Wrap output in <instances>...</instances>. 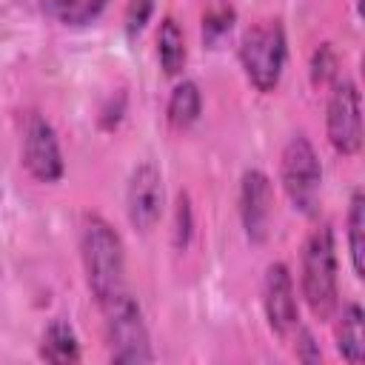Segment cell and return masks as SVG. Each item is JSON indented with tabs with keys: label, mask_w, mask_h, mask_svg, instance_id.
<instances>
[{
	"label": "cell",
	"mask_w": 365,
	"mask_h": 365,
	"mask_svg": "<svg viewBox=\"0 0 365 365\" xmlns=\"http://www.w3.org/2000/svg\"><path fill=\"white\" fill-rule=\"evenodd\" d=\"M80 251H83L86 282L97 305H106L114 297H120L125 291V257L117 231L100 217H86L80 234Z\"/></svg>",
	"instance_id": "1"
},
{
	"label": "cell",
	"mask_w": 365,
	"mask_h": 365,
	"mask_svg": "<svg viewBox=\"0 0 365 365\" xmlns=\"http://www.w3.org/2000/svg\"><path fill=\"white\" fill-rule=\"evenodd\" d=\"M302 297L317 319H328L336 308V251L328 225L311 231L302 248Z\"/></svg>",
	"instance_id": "2"
},
{
	"label": "cell",
	"mask_w": 365,
	"mask_h": 365,
	"mask_svg": "<svg viewBox=\"0 0 365 365\" xmlns=\"http://www.w3.org/2000/svg\"><path fill=\"white\" fill-rule=\"evenodd\" d=\"M285 31L277 20H262L242 34L240 63L257 91H274L285 66Z\"/></svg>",
	"instance_id": "3"
},
{
	"label": "cell",
	"mask_w": 365,
	"mask_h": 365,
	"mask_svg": "<svg viewBox=\"0 0 365 365\" xmlns=\"http://www.w3.org/2000/svg\"><path fill=\"white\" fill-rule=\"evenodd\" d=\"M103 317H106V336H108V348H111V359L114 362H151V348H148V331L140 314V305L128 297V291H123L120 297H114L111 302L100 305Z\"/></svg>",
	"instance_id": "4"
},
{
	"label": "cell",
	"mask_w": 365,
	"mask_h": 365,
	"mask_svg": "<svg viewBox=\"0 0 365 365\" xmlns=\"http://www.w3.org/2000/svg\"><path fill=\"white\" fill-rule=\"evenodd\" d=\"M279 177H282V188H285L288 200L294 202V208L308 217L317 214L322 168H319L314 145L302 134L288 140V145L282 151V163H279Z\"/></svg>",
	"instance_id": "5"
},
{
	"label": "cell",
	"mask_w": 365,
	"mask_h": 365,
	"mask_svg": "<svg viewBox=\"0 0 365 365\" xmlns=\"http://www.w3.org/2000/svg\"><path fill=\"white\" fill-rule=\"evenodd\" d=\"M328 140L331 145L351 157L362 145V108L359 91L351 80H336L328 100Z\"/></svg>",
	"instance_id": "6"
},
{
	"label": "cell",
	"mask_w": 365,
	"mask_h": 365,
	"mask_svg": "<svg viewBox=\"0 0 365 365\" xmlns=\"http://www.w3.org/2000/svg\"><path fill=\"white\" fill-rule=\"evenodd\" d=\"M23 165L40 182H54L63 174V157L54 128L43 117H31L23 137Z\"/></svg>",
	"instance_id": "7"
},
{
	"label": "cell",
	"mask_w": 365,
	"mask_h": 365,
	"mask_svg": "<svg viewBox=\"0 0 365 365\" xmlns=\"http://www.w3.org/2000/svg\"><path fill=\"white\" fill-rule=\"evenodd\" d=\"M163 214V174L157 165L143 163L128 180V220L137 231H151Z\"/></svg>",
	"instance_id": "8"
},
{
	"label": "cell",
	"mask_w": 365,
	"mask_h": 365,
	"mask_svg": "<svg viewBox=\"0 0 365 365\" xmlns=\"http://www.w3.org/2000/svg\"><path fill=\"white\" fill-rule=\"evenodd\" d=\"M262 305H265V317L274 334L285 336L297 328V299H294V285H291V274L282 262L268 265L265 271V282H262Z\"/></svg>",
	"instance_id": "9"
},
{
	"label": "cell",
	"mask_w": 365,
	"mask_h": 365,
	"mask_svg": "<svg viewBox=\"0 0 365 365\" xmlns=\"http://www.w3.org/2000/svg\"><path fill=\"white\" fill-rule=\"evenodd\" d=\"M271 205H274L271 180L262 171H245L242 185H240V214H242V228L251 242H262L268 237Z\"/></svg>",
	"instance_id": "10"
},
{
	"label": "cell",
	"mask_w": 365,
	"mask_h": 365,
	"mask_svg": "<svg viewBox=\"0 0 365 365\" xmlns=\"http://www.w3.org/2000/svg\"><path fill=\"white\" fill-rule=\"evenodd\" d=\"M336 351L345 362L359 365L365 356V331H362V308L348 305L336 325Z\"/></svg>",
	"instance_id": "11"
},
{
	"label": "cell",
	"mask_w": 365,
	"mask_h": 365,
	"mask_svg": "<svg viewBox=\"0 0 365 365\" xmlns=\"http://www.w3.org/2000/svg\"><path fill=\"white\" fill-rule=\"evenodd\" d=\"M157 54H160V66L168 77H177L182 71V66H185V37H182V29L177 26L174 17H165L160 23Z\"/></svg>",
	"instance_id": "12"
},
{
	"label": "cell",
	"mask_w": 365,
	"mask_h": 365,
	"mask_svg": "<svg viewBox=\"0 0 365 365\" xmlns=\"http://www.w3.org/2000/svg\"><path fill=\"white\" fill-rule=\"evenodd\" d=\"M40 356L46 362H77L80 359V345H77V336H74L68 322L54 319L46 328L43 345H40Z\"/></svg>",
	"instance_id": "13"
},
{
	"label": "cell",
	"mask_w": 365,
	"mask_h": 365,
	"mask_svg": "<svg viewBox=\"0 0 365 365\" xmlns=\"http://www.w3.org/2000/svg\"><path fill=\"white\" fill-rule=\"evenodd\" d=\"M200 117V88L191 80H182L168 97V123L174 128H188Z\"/></svg>",
	"instance_id": "14"
},
{
	"label": "cell",
	"mask_w": 365,
	"mask_h": 365,
	"mask_svg": "<svg viewBox=\"0 0 365 365\" xmlns=\"http://www.w3.org/2000/svg\"><path fill=\"white\" fill-rule=\"evenodd\" d=\"M348 248H351V262L356 277H365V197L356 191L351 197V211H348Z\"/></svg>",
	"instance_id": "15"
},
{
	"label": "cell",
	"mask_w": 365,
	"mask_h": 365,
	"mask_svg": "<svg viewBox=\"0 0 365 365\" xmlns=\"http://www.w3.org/2000/svg\"><path fill=\"white\" fill-rule=\"evenodd\" d=\"M40 3L51 17H57L66 26H86L106 6V0H40Z\"/></svg>",
	"instance_id": "16"
},
{
	"label": "cell",
	"mask_w": 365,
	"mask_h": 365,
	"mask_svg": "<svg viewBox=\"0 0 365 365\" xmlns=\"http://www.w3.org/2000/svg\"><path fill=\"white\" fill-rule=\"evenodd\" d=\"M334 74H336V57L328 46H319L311 60V80L317 86H325L328 80H334Z\"/></svg>",
	"instance_id": "17"
},
{
	"label": "cell",
	"mask_w": 365,
	"mask_h": 365,
	"mask_svg": "<svg viewBox=\"0 0 365 365\" xmlns=\"http://www.w3.org/2000/svg\"><path fill=\"white\" fill-rule=\"evenodd\" d=\"M231 23H234V11L231 9H217L211 11L205 20H202V37L205 43H217L222 34L231 31Z\"/></svg>",
	"instance_id": "18"
},
{
	"label": "cell",
	"mask_w": 365,
	"mask_h": 365,
	"mask_svg": "<svg viewBox=\"0 0 365 365\" xmlns=\"http://www.w3.org/2000/svg\"><path fill=\"white\" fill-rule=\"evenodd\" d=\"M191 240V205H188V197L180 194L177 200V217H174V245L177 248H185Z\"/></svg>",
	"instance_id": "19"
},
{
	"label": "cell",
	"mask_w": 365,
	"mask_h": 365,
	"mask_svg": "<svg viewBox=\"0 0 365 365\" xmlns=\"http://www.w3.org/2000/svg\"><path fill=\"white\" fill-rule=\"evenodd\" d=\"M151 9H154V0H131L128 3V9H125V31L131 37L143 31V26L151 17Z\"/></svg>",
	"instance_id": "20"
},
{
	"label": "cell",
	"mask_w": 365,
	"mask_h": 365,
	"mask_svg": "<svg viewBox=\"0 0 365 365\" xmlns=\"http://www.w3.org/2000/svg\"><path fill=\"white\" fill-rule=\"evenodd\" d=\"M299 348H302V351H297L299 359H305V362H317L319 359V351L314 348V339H311L308 331H299Z\"/></svg>",
	"instance_id": "21"
}]
</instances>
